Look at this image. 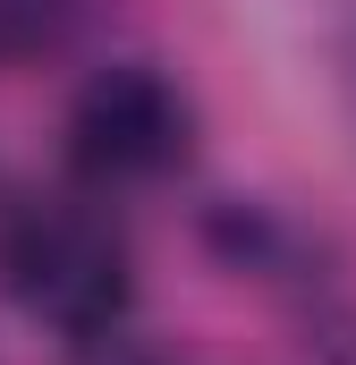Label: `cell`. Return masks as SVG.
<instances>
[{"mask_svg":"<svg viewBox=\"0 0 356 365\" xmlns=\"http://www.w3.org/2000/svg\"><path fill=\"white\" fill-rule=\"evenodd\" d=\"M60 26H68V0H0V68L51 51Z\"/></svg>","mask_w":356,"mask_h":365,"instance_id":"obj_3","label":"cell"},{"mask_svg":"<svg viewBox=\"0 0 356 365\" xmlns=\"http://www.w3.org/2000/svg\"><path fill=\"white\" fill-rule=\"evenodd\" d=\"M110 365H153V357H110Z\"/></svg>","mask_w":356,"mask_h":365,"instance_id":"obj_4","label":"cell"},{"mask_svg":"<svg viewBox=\"0 0 356 365\" xmlns=\"http://www.w3.org/2000/svg\"><path fill=\"white\" fill-rule=\"evenodd\" d=\"M187 153H195V102L153 60H119L85 77V93L68 102V179L85 195L153 187L187 170Z\"/></svg>","mask_w":356,"mask_h":365,"instance_id":"obj_2","label":"cell"},{"mask_svg":"<svg viewBox=\"0 0 356 365\" xmlns=\"http://www.w3.org/2000/svg\"><path fill=\"white\" fill-rule=\"evenodd\" d=\"M0 289L17 297L26 323L102 349L136 306V255H127V230L110 221V195L60 187V195L9 204L0 212Z\"/></svg>","mask_w":356,"mask_h":365,"instance_id":"obj_1","label":"cell"}]
</instances>
